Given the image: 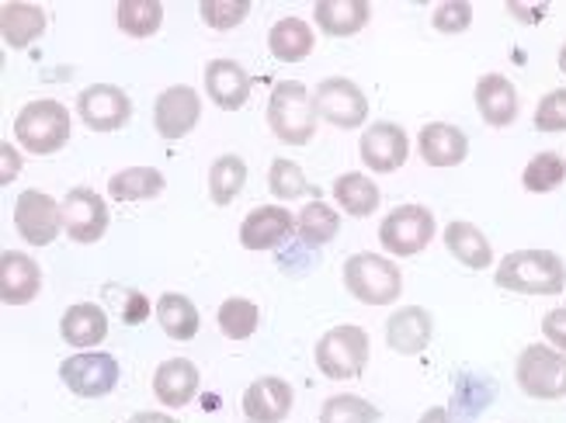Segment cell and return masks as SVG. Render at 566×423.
<instances>
[{
  "label": "cell",
  "instance_id": "cell-1",
  "mask_svg": "<svg viewBox=\"0 0 566 423\" xmlns=\"http://www.w3.org/2000/svg\"><path fill=\"white\" fill-rule=\"evenodd\" d=\"M494 282L518 295H559L566 288V264L553 251H514L497 264Z\"/></svg>",
  "mask_w": 566,
  "mask_h": 423
},
{
  "label": "cell",
  "instance_id": "cell-2",
  "mask_svg": "<svg viewBox=\"0 0 566 423\" xmlns=\"http://www.w3.org/2000/svg\"><path fill=\"white\" fill-rule=\"evenodd\" d=\"M316 102L300 81H279L268 97V129L285 146H306L316 136Z\"/></svg>",
  "mask_w": 566,
  "mask_h": 423
},
{
  "label": "cell",
  "instance_id": "cell-3",
  "mask_svg": "<svg viewBox=\"0 0 566 423\" xmlns=\"http://www.w3.org/2000/svg\"><path fill=\"white\" fill-rule=\"evenodd\" d=\"M73 133V118L70 108L63 102H53V97H42V102H29L18 118H14V136L18 142L35 157H49L60 154V149L70 142Z\"/></svg>",
  "mask_w": 566,
  "mask_h": 423
},
{
  "label": "cell",
  "instance_id": "cell-4",
  "mask_svg": "<svg viewBox=\"0 0 566 423\" xmlns=\"http://www.w3.org/2000/svg\"><path fill=\"white\" fill-rule=\"evenodd\" d=\"M344 288L365 306H389L403 295V275L389 257L352 254L344 261Z\"/></svg>",
  "mask_w": 566,
  "mask_h": 423
},
{
  "label": "cell",
  "instance_id": "cell-5",
  "mask_svg": "<svg viewBox=\"0 0 566 423\" xmlns=\"http://www.w3.org/2000/svg\"><path fill=\"white\" fill-rule=\"evenodd\" d=\"M518 389L532 400H563L566 395V355L553 343H528L514 364Z\"/></svg>",
  "mask_w": 566,
  "mask_h": 423
},
{
  "label": "cell",
  "instance_id": "cell-6",
  "mask_svg": "<svg viewBox=\"0 0 566 423\" xmlns=\"http://www.w3.org/2000/svg\"><path fill=\"white\" fill-rule=\"evenodd\" d=\"M368 364V334L355 322L334 327L316 340V368L334 382L358 379Z\"/></svg>",
  "mask_w": 566,
  "mask_h": 423
},
{
  "label": "cell",
  "instance_id": "cell-7",
  "mask_svg": "<svg viewBox=\"0 0 566 423\" xmlns=\"http://www.w3.org/2000/svg\"><path fill=\"white\" fill-rule=\"evenodd\" d=\"M434 240V212L424 205H400L392 209L382 226H379V243L392 257H413Z\"/></svg>",
  "mask_w": 566,
  "mask_h": 423
},
{
  "label": "cell",
  "instance_id": "cell-8",
  "mask_svg": "<svg viewBox=\"0 0 566 423\" xmlns=\"http://www.w3.org/2000/svg\"><path fill=\"white\" fill-rule=\"evenodd\" d=\"M63 385L81 400H102L118 385V361L105 351H84L60 364Z\"/></svg>",
  "mask_w": 566,
  "mask_h": 423
},
{
  "label": "cell",
  "instance_id": "cell-9",
  "mask_svg": "<svg viewBox=\"0 0 566 423\" xmlns=\"http://www.w3.org/2000/svg\"><path fill=\"white\" fill-rule=\"evenodd\" d=\"M14 230L24 243L49 246L63 230V209L45 191H21L14 202Z\"/></svg>",
  "mask_w": 566,
  "mask_h": 423
},
{
  "label": "cell",
  "instance_id": "cell-10",
  "mask_svg": "<svg viewBox=\"0 0 566 423\" xmlns=\"http://www.w3.org/2000/svg\"><path fill=\"white\" fill-rule=\"evenodd\" d=\"M313 102H316L319 118H327L331 126H337V129H358L361 121L368 118V97L348 77H327V81H319Z\"/></svg>",
  "mask_w": 566,
  "mask_h": 423
},
{
  "label": "cell",
  "instance_id": "cell-11",
  "mask_svg": "<svg viewBox=\"0 0 566 423\" xmlns=\"http://www.w3.org/2000/svg\"><path fill=\"white\" fill-rule=\"evenodd\" d=\"M77 115L91 133H115L133 118V102L115 84H91L77 97Z\"/></svg>",
  "mask_w": 566,
  "mask_h": 423
},
{
  "label": "cell",
  "instance_id": "cell-12",
  "mask_svg": "<svg viewBox=\"0 0 566 423\" xmlns=\"http://www.w3.org/2000/svg\"><path fill=\"white\" fill-rule=\"evenodd\" d=\"M63 230L73 243H97L108 233V205L105 198L91 188H73L60 202Z\"/></svg>",
  "mask_w": 566,
  "mask_h": 423
},
{
  "label": "cell",
  "instance_id": "cell-13",
  "mask_svg": "<svg viewBox=\"0 0 566 423\" xmlns=\"http://www.w3.org/2000/svg\"><path fill=\"white\" fill-rule=\"evenodd\" d=\"M199 115H202V97L195 87L178 84V87H167L157 105H154V126L157 136L164 139H181L188 136L195 126H199Z\"/></svg>",
  "mask_w": 566,
  "mask_h": 423
},
{
  "label": "cell",
  "instance_id": "cell-14",
  "mask_svg": "<svg viewBox=\"0 0 566 423\" xmlns=\"http://www.w3.org/2000/svg\"><path fill=\"white\" fill-rule=\"evenodd\" d=\"M358 154H361V163L376 173H392L400 170L410 157V139L407 133L397 126V121H376V126H368L361 142H358Z\"/></svg>",
  "mask_w": 566,
  "mask_h": 423
},
{
  "label": "cell",
  "instance_id": "cell-15",
  "mask_svg": "<svg viewBox=\"0 0 566 423\" xmlns=\"http://www.w3.org/2000/svg\"><path fill=\"white\" fill-rule=\"evenodd\" d=\"M295 233V215L282 205H261L240 222V246L248 251H279Z\"/></svg>",
  "mask_w": 566,
  "mask_h": 423
},
{
  "label": "cell",
  "instance_id": "cell-16",
  "mask_svg": "<svg viewBox=\"0 0 566 423\" xmlns=\"http://www.w3.org/2000/svg\"><path fill=\"white\" fill-rule=\"evenodd\" d=\"M434 337V316L424 306H403L386 319V343L397 355H421Z\"/></svg>",
  "mask_w": 566,
  "mask_h": 423
},
{
  "label": "cell",
  "instance_id": "cell-17",
  "mask_svg": "<svg viewBox=\"0 0 566 423\" xmlns=\"http://www.w3.org/2000/svg\"><path fill=\"white\" fill-rule=\"evenodd\" d=\"M251 73L243 70L240 63L233 60H212L206 63V94L212 97V105L216 108H223V112H237L248 105V97H251Z\"/></svg>",
  "mask_w": 566,
  "mask_h": 423
},
{
  "label": "cell",
  "instance_id": "cell-18",
  "mask_svg": "<svg viewBox=\"0 0 566 423\" xmlns=\"http://www.w3.org/2000/svg\"><path fill=\"white\" fill-rule=\"evenodd\" d=\"M292 400L295 392L285 379L264 376L243 392V413H248L251 423H282L292 413Z\"/></svg>",
  "mask_w": 566,
  "mask_h": 423
},
{
  "label": "cell",
  "instance_id": "cell-19",
  "mask_svg": "<svg viewBox=\"0 0 566 423\" xmlns=\"http://www.w3.org/2000/svg\"><path fill=\"white\" fill-rule=\"evenodd\" d=\"M42 288V267L21 251H4L0 257V298L8 306H29Z\"/></svg>",
  "mask_w": 566,
  "mask_h": 423
},
{
  "label": "cell",
  "instance_id": "cell-20",
  "mask_svg": "<svg viewBox=\"0 0 566 423\" xmlns=\"http://www.w3.org/2000/svg\"><path fill=\"white\" fill-rule=\"evenodd\" d=\"M476 108L486 126L507 129L518 118V91L504 73H483L476 81Z\"/></svg>",
  "mask_w": 566,
  "mask_h": 423
},
{
  "label": "cell",
  "instance_id": "cell-21",
  "mask_svg": "<svg viewBox=\"0 0 566 423\" xmlns=\"http://www.w3.org/2000/svg\"><path fill=\"white\" fill-rule=\"evenodd\" d=\"M199 392V368L188 358H167L154 371V395L167 410H181Z\"/></svg>",
  "mask_w": 566,
  "mask_h": 423
},
{
  "label": "cell",
  "instance_id": "cell-22",
  "mask_svg": "<svg viewBox=\"0 0 566 423\" xmlns=\"http://www.w3.org/2000/svg\"><path fill=\"white\" fill-rule=\"evenodd\" d=\"M417 149L431 167H455L470 157V136L459 126H449V121H431L417 136Z\"/></svg>",
  "mask_w": 566,
  "mask_h": 423
},
{
  "label": "cell",
  "instance_id": "cell-23",
  "mask_svg": "<svg viewBox=\"0 0 566 423\" xmlns=\"http://www.w3.org/2000/svg\"><path fill=\"white\" fill-rule=\"evenodd\" d=\"M60 337L70 347H81V351H87V347L102 343L108 337V313L102 306H94V303H73L60 319Z\"/></svg>",
  "mask_w": 566,
  "mask_h": 423
},
{
  "label": "cell",
  "instance_id": "cell-24",
  "mask_svg": "<svg viewBox=\"0 0 566 423\" xmlns=\"http://www.w3.org/2000/svg\"><path fill=\"white\" fill-rule=\"evenodd\" d=\"M368 18H373V4L368 0H319L313 8V21L334 39L358 35Z\"/></svg>",
  "mask_w": 566,
  "mask_h": 423
},
{
  "label": "cell",
  "instance_id": "cell-25",
  "mask_svg": "<svg viewBox=\"0 0 566 423\" xmlns=\"http://www.w3.org/2000/svg\"><path fill=\"white\" fill-rule=\"evenodd\" d=\"M45 11L32 0H8L0 4V32L11 49H29L45 32Z\"/></svg>",
  "mask_w": 566,
  "mask_h": 423
},
{
  "label": "cell",
  "instance_id": "cell-26",
  "mask_svg": "<svg viewBox=\"0 0 566 423\" xmlns=\"http://www.w3.org/2000/svg\"><path fill=\"white\" fill-rule=\"evenodd\" d=\"M446 246H449V254L470 271H486L490 261H494V246H490L483 230L465 219H455L446 226Z\"/></svg>",
  "mask_w": 566,
  "mask_h": 423
},
{
  "label": "cell",
  "instance_id": "cell-27",
  "mask_svg": "<svg viewBox=\"0 0 566 423\" xmlns=\"http://www.w3.org/2000/svg\"><path fill=\"white\" fill-rule=\"evenodd\" d=\"M379 184L368 178V173H340V178L334 181V202L348 212L352 219H368L379 212Z\"/></svg>",
  "mask_w": 566,
  "mask_h": 423
},
{
  "label": "cell",
  "instance_id": "cell-28",
  "mask_svg": "<svg viewBox=\"0 0 566 423\" xmlns=\"http://www.w3.org/2000/svg\"><path fill=\"white\" fill-rule=\"evenodd\" d=\"M313 29L303 18H282L268 32V49L279 63H303L313 53Z\"/></svg>",
  "mask_w": 566,
  "mask_h": 423
},
{
  "label": "cell",
  "instance_id": "cell-29",
  "mask_svg": "<svg viewBox=\"0 0 566 423\" xmlns=\"http://www.w3.org/2000/svg\"><path fill=\"white\" fill-rule=\"evenodd\" d=\"M164 173L157 167H126L112 173L108 194L115 202H150V198L164 194Z\"/></svg>",
  "mask_w": 566,
  "mask_h": 423
},
{
  "label": "cell",
  "instance_id": "cell-30",
  "mask_svg": "<svg viewBox=\"0 0 566 423\" xmlns=\"http://www.w3.org/2000/svg\"><path fill=\"white\" fill-rule=\"evenodd\" d=\"M157 322L170 340L185 343V340H195V334H199V309H195V303L188 295L164 292L157 298Z\"/></svg>",
  "mask_w": 566,
  "mask_h": 423
},
{
  "label": "cell",
  "instance_id": "cell-31",
  "mask_svg": "<svg viewBox=\"0 0 566 423\" xmlns=\"http://www.w3.org/2000/svg\"><path fill=\"white\" fill-rule=\"evenodd\" d=\"M115 21L129 39H150L164 24V4L160 0H118Z\"/></svg>",
  "mask_w": 566,
  "mask_h": 423
},
{
  "label": "cell",
  "instance_id": "cell-32",
  "mask_svg": "<svg viewBox=\"0 0 566 423\" xmlns=\"http://www.w3.org/2000/svg\"><path fill=\"white\" fill-rule=\"evenodd\" d=\"M337 230H340V215L327 202H310V205H303L300 215H295V233H300V240L306 246H313V251L331 243L337 236Z\"/></svg>",
  "mask_w": 566,
  "mask_h": 423
},
{
  "label": "cell",
  "instance_id": "cell-33",
  "mask_svg": "<svg viewBox=\"0 0 566 423\" xmlns=\"http://www.w3.org/2000/svg\"><path fill=\"white\" fill-rule=\"evenodd\" d=\"M243 184H248V163H243V157L223 154L212 163V170H209V198H212V205H230L233 198L243 191Z\"/></svg>",
  "mask_w": 566,
  "mask_h": 423
},
{
  "label": "cell",
  "instance_id": "cell-34",
  "mask_svg": "<svg viewBox=\"0 0 566 423\" xmlns=\"http://www.w3.org/2000/svg\"><path fill=\"white\" fill-rule=\"evenodd\" d=\"M497 389H494V379H480V376H462L459 385H455V400H452V410H455V420L459 423H470L473 416H480V410L494 400ZM449 410V413H452Z\"/></svg>",
  "mask_w": 566,
  "mask_h": 423
},
{
  "label": "cell",
  "instance_id": "cell-35",
  "mask_svg": "<svg viewBox=\"0 0 566 423\" xmlns=\"http://www.w3.org/2000/svg\"><path fill=\"white\" fill-rule=\"evenodd\" d=\"M379 420H382L379 406L352 392L331 395L324 410H319V423H379Z\"/></svg>",
  "mask_w": 566,
  "mask_h": 423
},
{
  "label": "cell",
  "instance_id": "cell-36",
  "mask_svg": "<svg viewBox=\"0 0 566 423\" xmlns=\"http://www.w3.org/2000/svg\"><path fill=\"white\" fill-rule=\"evenodd\" d=\"M563 181H566V160L559 154H535L525 163V173H522V184L532 194H549Z\"/></svg>",
  "mask_w": 566,
  "mask_h": 423
},
{
  "label": "cell",
  "instance_id": "cell-37",
  "mask_svg": "<svg viewBox=\"0 0 566 423\" xmlns=\"http://www.w3.org/2000/svg\"><path fill=\"white\" fill-rule=\"evenodd\" d=\"M216 319H219V330H223V337H230V340H248L258 330L261 313H258V306L251 303V298L233 295V298H227L223 306H219V316Z\"/></svg>",
  "mask_w": 566,
  "mask_h": 423
},
{
  "label": "cell",
  "instance_id": "cell-38",
  "mask_svg": "<svg viewBox=\"0 0 566 423\" xmlns=\"http://www.w3.org/2000/svg\"><path fill=\"white\" fill-rule=\"evenodd\" d=\"M268 184H272V191L282 198V202H292V198H303V194H313L316 188L306 181V173L300 163H292V160H275L272 170H268Z\"/></svg>",
  "mask_w": 566,
  "mask_h": 423
},
{
  "label": "cell",
  "instance_id": "cell-39",
  "mask_svg": "<svg viewBox=\"0 0 566 423\" xmlns=\"http://www.w3.org/2000/svg\"><path fill=\"white\" fill-rule=\"evenodd\" d=\"M199 14H202V21L209 24V29L230 32L251 14V4H248V0H202Z\"/></svg>",
  "mask_w": 566,
  "mask_h": 423
},
{
  "label": "cell",
  "instance_id": "cell-40",
  "mask_svg": "<svg viewBox=\"0 0 566 423\" xmlns=\"http://www.w3.org/2000/svg\"><path fill=\"white\" fill-rule=\"evenodd\" d=\"M431 24L441 35H459L473 24V4H465V0H446V4L434 8Z\"/></svg>",
  "mask_w": 566,
  "mask_h": 423
},
{
  "label": "cell",
  "instance_id": "cell-41",
  "mask_svg": "<svg viewBox=\"0 0 566 423\" xmlns=\"http://www.w3.org/2000/svg\"><path fill=\"white\" fill-rule=\"evenodd\" d=\"M535 129L538 133H566V87L549 91L535 108Z\"/></svg>",
  "mask_w": 566,
  "mask_h": 423
},
{
  "label": "cell",
  "instance_id": "cell-42",
  "mask_svg": "<svg viewBox=\"0 0 566 423\" xmlns=\"http://www.w3.org/2000/svg\"><path fill=\"white\" fill-rule=\"evenodd\" d=\"M543 334H546V340L556 347V351L566 355V306L546 313V319H543Z\"/></svg>",
  "mask_w": 566,
  "mask_h": 423
},
{
  "label": "cell",
  "instance_id": "cell-43",
  "mask_svg": "<svg viewBox=\"0 0 566 423\" xmlns=\"http://www.w3.org/2000/svg\"><path fill=\"white\" fill-rule=\"evenodd\" d=\"M0 157H4V173H0V184H11V181H14V173H21V157L14 154V146H11V142L0 146Z\"/></svg>",
  "mask_w": 566,
  "mask_h": 423
},
{
  "label": "cell",
  "instance_id": "cell-44",
  "mask_svg": "<svg viewBox=\"0 0 566 423\" xmlns=\"http://www.w3.org/2000/svg\"><path fill=\"white\" fill-rule=\"evenodd\" d=\"M122 316H126V322H133V327H136V322H143L146 316H150V303H146L139 292H133L129 306H126V313H122Z\"/></svg>",
  "mask_w": 566,
  "mask_h": 423
},
{
  "label": "cell",
  "instance_id": "cell-45",
  "mask_svg": "<svg viewBox=\"0 0 566 423\" xmlns=\"http://www.w3.org/2000/svg\"><path fill=\"white\" fill-rule=\"evenodd\" d=\"M507 11H511V14H518V18H525L528 24H535L538 18H543V14L549 11V4H535V8H528V4H507Z\"/></svg>",
  "mask_w": 566,
  "mask_h": 423
},
{
  "label": "cell",
  "instance_id": "cell-46",
  "mask_svg": "<svg viewBox=\"0 0 566 423\" xmlns=\"http://www.w3.org/2000/svg\"><path fill=\"white\" fill-rule=\"evenodd\" d=\"M417 423H455V420H452V413H449L446 406H431Z\"/></svg>",
  "mask_w": 566,
  "mask_h": 423
},
{
  "label": "cell",
  "instance_id": "cell-47",
  "mask_svg": "<svg viewBox=\"0 0 566 423\" xmlns=\"http://www.w3.org/2000/svg\"><path fill=\"white\" fill-rule=\"evenodd\" d=\"M129 423H181V420L167 416V413H136V416H129Z\"/></svg>",
  "mask_w": 566,
  "mask_h": 423
},
{
  "label": "cell",
  "instance_id": "cell-48",
  "mask_svg": "<svg viewBox=\"0 0 566 423\" xmlns=\"http://www.w3.org/2000/svg\"><path fill=\"white\" fill-rule=\"evenodd\" d=\"M559 70H563V77H566V42L559 45Z\"/></svg>",
  "mask_w": 566,
  "mask_h": 423
}]
</instances>
